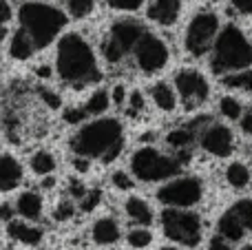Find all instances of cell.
Here are the masks:
<instances>
[{"instance_id":"obj_1","label":"cell","mask_w":252,"mask_h":250,"mask_svg":"<svg viewBox=\"0 0 252 250\" xmlns=\"http://www.w3.org/2000/svg\"><path fill=\"white\" fill-rule=\"evenodd\" d=\"M56 78L64 87L84 89L93 87L102 80L100 58L93 44L78 31L62 33L56 42V60H53Z\"/></svg>"},{"instance_id":"obj_2","label":"cell","mask_w":252,"mask_h":250,"mask_svg":"<svg viewBox=\"0 0 252 250\" xmlns=\"http://www.w3.org/2000/svg\"><path fill=\"white\" fill-rule=\"evenodd\" d=\"M124 137L126 131L122 120L113 115H100V118H91L80 124L78 131L69 140V149L80 157L111 164L122 155Z\"/></svg>"},{"instance_id":"obj_3","label":"cell","mask_w":252,"mask_h":250,"mask_svg":"<svg viewBox=\"0 0 252 250\" xmlns=\"http://www.w3.org/2000/svg\"><path fill=\"white\" fill-rule=\"evenodd\" d=\"M16 20L18 27L27 31V35L33 40L35 49L44 51L62 38L71 18L66 9L47 2V0H25L18 7Z\"/></svg>"},{"instance_id":"obj_4","label":"cell","mask_w":252,"mask_h":250,"mask_svg":"<svg viewBox=\"0 0 252 250\" xmlns=\"http://www.w3.org/2000/svg\"><path fill=\"white\" fill-rule=\"evenodd\" d=\"M210 66L217 75L252 69V40L239 25H223L213 51Z\"/></svg>"},{"instance_id":"obj_5","label":"cell","mask_w":252,"mask_h":250,"mask_svg":"<svg viewBox=\"0 0 252 250\" xmlns=\"http://www.w3.org/2000/svg\"><path fill=\"white\" fill-rule=\"evenodd\" d=\"M184 162L177 153L168 155L157 146H139L130 153L128 168L142 184H164L179 175Z\"/></svg>"},{"instance_id":"obj_6","label":"cell","mask_w":252,"mask_h":250,"mask_svg":"<svg viewBox=\"0 0 252 250\" xmlns=\"http://www.w3.org/2000/svg\"><path fill=\"white\" fill-rule=\"evenodd\" d=\"M221 18L217 11H197L184 27V51L190 58H204L213 51L219 33H221Z\"/></svg>"},{"instance_id":"obj_7","label":"cell","mask_w":252,"mask_h":250,"mask_svg":"<svg viewBox=\"0 0 252 250\" xmlns=\"http://www.w3.org/2000/svg\"><path fill=\"white\" fill-rule=\"evenodd\" d=\"M159 224L166 239L184 248L199 246L201 237H204L201 217L190 208H164L159 215Z\"/></svg>"},{"instance_id":"obj_8","label":"cell","mask_w":252,"mask_h":250,"mask_svg":"<svg viewBox=\"0 0 252 250\" xmlns=\"http://www.w3.org/2000/svg\"><path fill=\"white\" fill-rule=\"evenodd\" d=\"M164 208H195L206 197V184L197 175H182L164 182L155 193Z\"/></svg>"},{"instance_id":"obj_9","label":"cell","mask_w":252,"mask_h":250,"mask_svg":"<svg viewBox=\"0 0 252 250\" xmlns=\"http://www.w3.org/2000/svg\"><path fill=\"white\" fill-rule=\"evenodd\" d=\"M173 84L179 93L182 106L186 111H197L210 100V80L206 78L204 71L195 69V66H182L175 71Z\"/></svg>"},{"instance_id":"obj_10","label":"cell","mask_w":252,"mask_h":250,"mask_svg":"<svg viewBox=\"0 0 252 250\" xmlns=\"http://www.w3.org/2000/svg\"><path fill=\"white\" fill-rule=\"evenodd\" d=\"M130 58H133L137 71H142L144 75H155L168 66L170 47L159 33L146 31V33L139 38V42L135 44Z\"/></svg>"},{"instance_id":"obj_11","label":"cell","mask_w":252,"mask_h":250,"mask_svg":"<svg viewBox=\"0 0 252 250\" xmlns=\"http://www.w3.org/2000/svg\"><path fill=\"white\" fill-rule=\"evenodd\" d=\"M199 149L206 155L217 159H226L235 153V131L223 122H208L199 131V140H197Z\"/></svg>"},{"instance_id":"obj_12","label":"cell","mask_w":252,"mask_h":250,"mask_svg":"<svg viewBox=\"0 0 252 250\" xmlns=\"http://www.w3.org/2000/svg\"><path fill=\"white\" fill-rule=\"evenodd\" d=\"M146 31L148 29L142 22L133 20V18H120V20H115L113 25L109 27V33H106L104 38H109L124 56H130L135 44L139 42V38H142Z\"/></svg>"},{"instance_id":"obj_13","label":"cell","mask_w":252,"mask_h":250,"mask_svg":"<svg viewBox=\"0 0 252 250\" xmlns=\"http://www.w3.org/2000/svg\"><path fill=\"white\" fill-rule=\"evenodd\" d=\"M146 20L161 29H170L179 22L184 11V0H148L146 2Z\"/></svg>"},{"instance_id":"obj_14","label":"cell","mask_w":252,"mask_h":250,"mask_svg":"<svg viewBox=\"0 0 252 250\" xmlns=\"http://www.w3.org/2000/svg\"><path fill=\"white\" fill-rule=\"evenodd\" d=\"M148 100H151V104L155 106L159 113H166V115L175 113V111L179 109V104H182L175 84L164 82V80L151 84V89H148Z\"/></svg>"},{"instance_id":"obj_15","label":"cell","mask_w":252,"mask_h":250,"mask_svg":"<svg viewBox=\"0 0 252 250\" xmlns=\"http://www.w3.org/2000/svg\"><path fill=\"white\" fill-rule=\"evenodd\" d=\"M4 49H7V56L11 58L13 62H27L38 51L33 40H31L29 35H27V31H22L20 27H16L13 31H4Z\"/></svg>"},{"instance_id":"obj_16","label":"cell","mask_w":252,"mask_h":250,"mask_svg":"<svg viewBox=\"0 0 252 250\" xmlns=\"http://www.w3.org/2000/svg\"><path fill=\"white\" fill-rule=\"evenodd\" d=\"M7 235L11 242L16 244H22V246H40V242L44 239V228H40L35 221H29V219H11L7 221Z\"/></svg>"},{"instance_id":"obj_17","label":"cell","mask_w":252,"mask_h":250,"mask_svg":"<svg viewBox=\"0 0 252 250\" xmlns=\"http://www.w3.org/2000/svg\"><path fill=\"white\" fill-rule=\"evenodd\" d=\"M122 239V226L120 221L115 219L113 215H102L100 219L93 221L91 226V242L95 246H102V248H111L115 244H120Z\"/></svg>"},{"instance_id":"obj_18","label":"cell","mask_w":252,"mask_h":250,"mask_svg":"<svg viewBox=\"0 0 252 250\" xmlns=\"http://www.w3.org/2000/svg\"><path fill=\"white\" fill-rule=\"evenodd\" d=\"M13 208H16L18 217L38 224L44 215V197L38 190H22L16 197V202H13Z\"/></svg>"},{"instance_id":"obj_19","label":"cell","mask_w":252,"mask_h":250,"mask_svg":"<svg viewBox=\"0 0 252 250\" xmlns=\"http://www.w3.org/2000/svg\"><path fill=\"white\" fill-rule=\"evenodd\" d=\"M25 180V166L22 162L11 153H2V159H0V188L2 193H11Z\"/></svg>"},{"instance_id":"obj_20","label":"cell","mask_w":252,"mask_h":250,"mask_svg":"<svg viewBox=\"0 0 252 250\" xmlns=\"http://www.w3.org/2000/svg\"><path fill=\"white\" fill-rule=\"evenodd\" d=\"M124 213L135 226H148L151 228L155 224V211L153 206L139 195H130L124 202Z\"/></svg>"},{"instance_id":"obj_21","label":"cell","mask_w":252,"mask_h":250,"mask_svg":"<svg viewBox=\"0 0 252 250\" xmlns=\"http://www.w3.org/2000/svg\"><path fill=\"white\" fill-rule=\"evenodd\" d=\"M217 233L221 235L223 239H228L230 244H237L246 237L248 230H246V226L239 221V217L232 213V208H228V211H223L221 217L217 219Z\"/></svg>"},{"instance_id":"obj_22","label":"cell","mask_w":252,"mask_h":250,"mask_svg":"<svg viewBox=\"0 0 252 250\" xmlns=\"http://www.w3.org/2000/svg\"><path fill=\"white\" fill-rule=\"evenodd\" d=\"M195 140H199V133H195L190 126H175L164 135L166 146H168L170 151H175L177 155L186 153V151L195 144Z\"/></svg>"},{"instance_id":"obj_23","label":"cell","mask_w":252,"mask_h":250,"mask_svg":"<svg viewBox=\"0 0 252 250\" xmlns=\"http://www.w3.org/2000/svg\"><path fill=\"white\" fill-rule=\"evenodd\" d=\"M223 180H226V184L230 186V188L244 190V188H248V184L252 182V168L248 164L235 159V162H230L223 168Z\"/></svg>"},{"instance_id":"obj_24","label":"cell","mask_w":252,"mask_h":250,"mask_svg":"<svg viewBox=\"0 0 252 250\" xmlns=\"http://www.w3.org/2000/svg\"><path fill=\"white\" fill-rule=\"evenodd\" d=\"M113 106V97H111L109 89H95L91 95L84 100L82 109L87 113V118H100V115H106V111Z\"/></svg>"},{"instance_id":"obj_25","label":"cell","mask_w":252,"mask_h":250,"mask_svg":"<svg viewBox=\"0 0 252 250\" xmlns=\"http://www.w3.org/2000/svg\"><path fill=\"white\" fill-rule=\"evenodd\" d=\"M58 168V159L51 151H33L29 155V171L38 177H51V173Z\"/></svg>"},{"instance_id":"obj_26","label":"cell","mask_w":252,"mask_h":250,"mask_svg":"<svg viewBox=\"0 0 252 250\" xmlns=\"http://www.w3.org/2000/svg\"><path fill=\"white\" fill-rule=\"evenodd\" d=\"M217 111L226 122H239L246 111V104L235 95V93H223L217 100Z\"/></svg>"},{"instance_id":"obj_27","label":"cell","mask_w":252,"mask_h":250,"mask_svg":"<svg viewBox=\"0 0 252 250\" xmlns=\"http://www.w3.org/2000/svg\"><path fill=\"white\" fill-rule=\"evenodd\" d=\"M97 0H64V9L71 20H87L95 13Z\"/></svg>"},{"instance_id":"obj_28","label":"cell","mask_w":252,"mask_h":250,"mask_svg":"<svg viewBox=\"0 0 252 250\" xmlns=\"http://www.w3.org/2000/svg\"><path fill=\"white\" fill-rule=\"evenodd\" d=\"M126 244L130 250H146L153 246V233L148 226H135L126 233Z\"/></svg>"},{"instance_id":"obj_29","label":"cell","mask_w":252,"mask_h":250,"mask_svg":"<svg viewBox=\"0 0 252 250\" xmlns=\"http://www.w3.org/2000/svg\"><path fill=\"white\" fill-rule=\"evenodd\" d=\"M223 84H226L228 89H232V91L252 93V69L237 71V73L223 75Z\"/></svg>"},{"instance_id":"obj_30","label":"cell","mask_w":252,"mask_h":250,"mask_svg":"<svg viewBox=\"0 0 252 250\" xmlns=\"http://www.w3.org/2000/svg\"><path fill=\"white\" fill-rule=\"evenodd\" d=\"M148 0H104V4L115 13H137L146 9Z\"/></svg>"},{"instance_id":"obj_31","label":"cell","mask_w":252,"mask_h":250,"mask_svg":"<svg viewBox=\"0 0 252 250\" xmlns=\"http://www.w3.org/2000/svg\"><path fill=\"white\" fill-rule=\"evenodd\" d=\"M232 213L239 217V221L246 226V230L252 233V197H241L232 204Z\"/></svg>"},{"instance_id":"obj_32","label":"cell","mask_w":252,"mask_h":250,"mask_svg":"<svg viewBox=\"0 0 252 250\" xmlns=\"http://www.w3.org/2000/svg\"><path fill=\"white\" fill-rule=\"evenodd\" d=\"M135 177L133 173H124V171H115L113 175H111V184H113L115 190H120V193H128V190L135 188Z\"/></svg>"},{"instance_id":"obj_33","label":"cell","mask_w":252,"mask_h":250,"mask_svg":"<svg viewBox=\"0 0 252 250\" xmlns=\"http://www.w3.org/2000/svg\"><path fill=\"white\" fill-rule=\"evenodd\" d=\"M126 111H128V115H142L144 111H146V100H144L139 89H133V91H130L128 102H126Z\"/></svg>"},{"instance_id":"obj_34","label":"cell","mask_w":252,"mask_h":250,"mask_svg":"<svg viewBox=\"0 0 252 250\" xmlns=\"http://www.w3.org/2000/svg\"><path fill=\"white\" fill-rule=\"evenodd\" d=\"M75 215V204L71 199H62L56 208H53V219L56 221H69Z\"/></svg>"},{"instance_id":"obj_35","label":"cell","mask_w":252,"mask_h":250,"mask_svg":"<svg viewBox=\"0 0 252 250\" xmlns=\"http://www.w3.org/2000/svg\"><path fill=\"white\" fill-rule=\"evenodd\" d=\"M100 204H102V193L100 190H87L84 197H80V211H84V213L95 211Z\"/></svg>"},{"instance_id":"obj_36","label":"cell","mask_w":252,"mask_h":250,"mask_svg":"<svg viewBox=\"0 0 252 250\" xmlns=\"http://www.w3.org/2000/svg\"><path fill=\"white\" fill-rule=\"evenodd\" d=\"M130 91L126 89L124 82H118L113 89H111V97H113V106H120V109H126V102H128Z\"/></svg>"},{"instance_id":"obj_37","label":"cell","mask_w":252,"mask_h":250,"mask_svg":"<svg viewBox=\"0 0 252 250\" xmlns=\"http://www.w3.org/2000/svg\"><path fill=\"white\" fill-rule=\"evenodd\" d=\"M40 100L44 102V104L49 106V109H60L62 106V97H60V93H56L53 89H40Z\"/></svg>"},{"instance_id":"obj_38","label":"cell","mask_w":252,"mask_h":250,"mask_svg":"<svg viewBox=\"0 0 252 250\" xmlns=\"http://www.w3.org/2000/svg\"><path fill=\"white\" fill-rule=\"evenodd\" d=\"M2 25H4V31L9 29V25H11V20H13V16H18V7L13 9L11 7V0H2Z\"/></svg>"},{"instance_id":"obj_39","label":"cell","mask_w":252,"mask_h":250,"mask_svg":"<svg viewBox=\"0 0 252 250\" xmlns=\"http://www.w3.org/2000/svg\"><path fill=\"white\" fill-rule=\"evenodd\" d=\"M239 128L246 137H252V106H246L244 115L239 120Z\"/></svg>"},{"instance_id":"obj_40","label":"cell","mask_w":252,"mask_h":250,"mask_svg":"<svg viewBox=\"0 0 252 250\" xmlns=\"http://www.w3.org/2000/svg\"><path fill=\"white\" fill-rule=\"evenodd\" d=\"M206 250H232V244L228 242V239H223L221 235H215V237H210L208 246H206Z\"/></svg>"},{"instance_id":"obj_41","label":"cell","mask_w":252,"mask_h":250,"mask_svg":"<svg viewBox=\"0 0 252 250\" xmlns=\"http://www.w3.org/2000/svg\"><path fill=\"white\" fill-rule=\"evenodd\" d=\"M230 4L241 16H252V0H230Z\"/></svg>"},{"instance_id":"obj_42","label":"cell","mask_w":252,"mask_h":250,"mask_svg":"<svg viewBox=\"0 0 252 250\" xmlns=\"http://www.w3.org/2000/svg\"><path fill=\"white\" fill-rule=\"evenodd\" d=\"M2 221L7 224V221H11V208H9V204H4L2 206Z\"/></svg>"},{"instance_id":"obj_43","label":"cell","mask_w":252,"mask_h":250,"mask_svg":"<svg viewBox=\"0 0 252 250\" xmlns=\"http://www.w3.org/2000/svg\"><path fill=\"white\" fill-rule=\"evenodd\" d=\"M159 250H182V248H177V246H164V248H159Z\"/></svg>"},{"instance_id":"obj_44","label":"cell","mask_w":252,"mask_h":250,"mask_svg":"<svg viewBox=\"0 0 252 250\" xmlns=\"http://www.w3.org/2000/svg\"><path fill=\"white\" fill-rule=\"evenodd\" d=\"M239 250H252V244H246V246H241Z\"/></svg>"}]
</instances>
